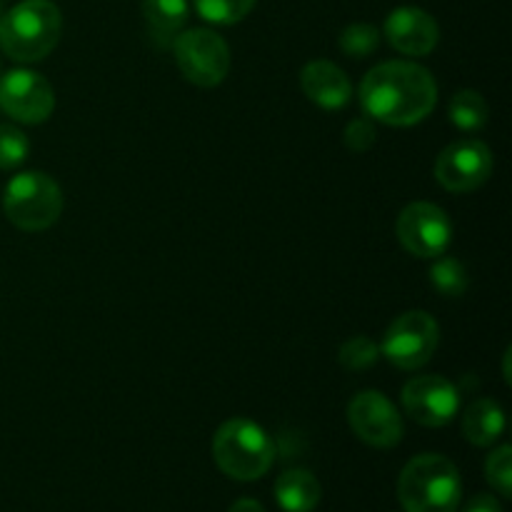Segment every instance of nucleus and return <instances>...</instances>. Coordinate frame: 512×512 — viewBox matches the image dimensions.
I'll return each instance as SVG.
<instances>
[{"label": "nucleus", "mask_w": 512, "mask_h": 512, "mask_svg": "<svg viewBox=\"0 0 512 512\" xmlns=\"http://www.w3.org/2000/svg\"><path fill=\"white\" fill-rule=\"evenodd\" d=\"M398 498L405 512H458L463 480L445 455H415L398 478Z\"/></svg>", "instance_id": "3"}, {"label": "nucleus", "mask_w": 512, "mask_h": 512, "mask_svg": "<svg viewBox=\"0 0 512 512\" xmlns=\"http://www.w3.org/2000/svg\"><path fill=\"white\" fill-rule=\"evenodd\" d=\"M485 478L488 483L498 490V495L510 498L512 495V448L510 445H500L488 455L485 463Z\"/></svg>", "instance_id": "24"}, {"label": "nucleus", "mask_w": 512, "mask_h": 512, "mask_svg": "<svg viewBox=\"0 0 512 512\" xmlns=\"http://www.w3.org/2000/svg\"><path fill=\"white\" fill-rule=\"evenodd\" d=\"M395 230H398V240L403 243V248L415 258L433 260L443 255L453 243V223L445 210L435 203H425V200L403 208Z\"/></svg>", "instance_id": "8"}, {"label": "nucleus", "mask_w": 512, "mask_h": 512, "mask_svg": "<svg viewBox=\"0 0 512 512\" xmlns=\"http://www.w3.org/2000/svg\"><path fill=\"white\" fill-rule=\"evenodd\" d=\"M430 283L445 298H460L468 290V270L453 255H438L430 265Z\"/></svg>", "instance_id": "19"}, {"label": "nucleus", "mask_w": 512, "mask_h": 512, "mask_svg": "<svg viewBox=\"0 0 512 512\" xmlns=\"http://www.w3.org/2000/svg\"><path fill=\"white\" fill-rule=\"evenodd\" d=\"M300 85L310 103L320 105L325 110H340L353 98V85L345 75L343 68H338L330 60H313L300 73Z\"/></svg>", "instance_id": "14"}, {"label": "nucleus", "mask_w": 512, "mask_h": 512, "mask_svg": "<svg viewBox=\"0 0 512 512\" xmlns=\"http://www.w3.org/2000/svg\"><path fill=\"white\" fill-rule=\"evenodd\" d=\"M440 343V325L425 310L398 315L385 330L380 353L400 370H418L435 355Z\"/></svg>", "instance_id": "7"}, {"label": "nucleus", "mask_w": 512, "mask_h": 512, "mask_svg": "<svg viewBox=\"0 0 512 512\" xmlns=\"http://www.w3.org/2000/svg\"><path fill=\"white\" fill-rule=\"evenodd\" d=\"M493 175V153L483 140H455L435 160V180L450 193H473Z\"/></svg>", "instance_id": "9"}, {"label": "nucleus", "mask_w": 512, "mask_h": 512, "mask_svg": "<svg viewBox=\"0 0 512 512\" xmlns=\"http://www.w3.org/2000/svg\"><path fill=\"white\" fill-rule=\"evenodd\" d=\"M380 348L368 335H353L345 340L338 350V360L345 370H368L370 365L378 363Z\"/></svg>", "instance_id": "22"}, {"label": "nucleus", "mask_w": 512, "mask_h": 512, "mask_svg": "<svg viewBox=\"0 0 512 512\" xmlns=\"http://www.w3.org/2000/svg\"><path fill=\"white\" fill-rule=\"evenodd\" d=\"M323 498L318 478L305 468H290L275 480V500L285 512H313Z\"/></svg>", "instance_id": "15"}, {"label": "nucleus", "mask_w": 512, "mask_h": 512, "mask_svg": "<svg viewBox=\"0 0 512 512\" xmlns=\"http://www.w3.org/2000/svg\"><path fill=\"white\" fill-rule=\"evenodd\" d=\"M465 512H503V505H500L498 498L488 493H480L465 505Z\"/></svg>", "instance_id": "26"}, {"label": "nucleus", "mask_w": 512, "mask_h": 512, "mask_svg": "<svg viewBox=\"0 0 512 512\" xmlns=\"http://www.w3.org/2000/svg\"><path fill=\"white\" fill-rule=\"evenodd\" d=\"M5 218L25 233H40L58 223L63 213V190L50 175L25 170L13 175L3 193Z\"/></svg>", "instance_id": "5"}, {"label": "nucleus", "mask_w": 512, "mask_h": 512, "mask_svg": "<svg viewBox=\"0 0 512 512\" xmlns=\"http://www.w3.org/2000/svg\"><path fill=\"white\" fill-rule=\"evenodd\" d=\"M30 153V140L15 125H0V170H13L25 163Z\"/></svg>", "instance_id": "23"}, {"label": "nucleus", "mask_w": 512, "mask_h": 512, "mask_svg": "<svg viewBox=\"0 0 512 512\" xmlns=\"http://www.w3.org/2000/svg\"><path fill=\"white\" fill-rule=\"evenodd\" d=\"M380 45V30L370 23H353L340 33V50L348 58L363 60L373 55Z\"/></svg>", "instance_id": "21"}, {"label": "nucleus", "mask_w": 512, "mask_h": 512, "mask_svg": "<svg viewBox=\"0 0 512 512\" xmlns=\"http://www.w3.org/2000/svg\"><path fill=\"white\" fill-rule=\"evenodd\" d=\"M188 0H143V18L158 45H170L188 23Z\"/></svg>", "instance_id": "17"}, {"label": "nucleus", "mask_w": 512, "mask_h": 512, "mask_svg": "<svg viewBox=\"0 0 512 512\" xmlns=\"http://www.w3.org/2000/svg\"><path fill=\"white\" fill-rule=\"evenodd\" d=\"M175 63L188 83L198 88H215L228 78L230 48L215 30H180L173 43Z\"/></svg>", "instance_id": "6"}, {"label": "nucleus", "mask_w": 512, "mask_h": 512, "mask_svg": "<svg viewBox=\"0 0 512 512\" xmlns=\"http://www.w3.org/2000/svg\"><path fill=\"white\" fill-rule=\"evenodd\" d=\"M0 110L18 123H45L55 110L53 85L35 70H10L0 78Z\"/></svg>", "instance_id": "10"}, {"label": "nucleus", "mask_w": 512, "mask_h": 512, "mask_svg": "<svg viewBox=\"0 0 512 512\" xmlns=\"http://www.w3.org/2000/svg\"><path fill=\"white\" fill-rule=\"evenodd\" d=\"M213 460L228 478L250 483L270 470L275 445L258 423L248 418H230L215 430Z\"/></svg>", "instance_id": "4"}, {"label": "nucleus", "mask_w": 512, "mask_h": 512, "mask_svg": "<svg viewBox=\"0 0 512 512\" xmlns=\"http://www.w3.org/2000/svg\"><path fill=\"white\" fill-rule=\"evenodd\" d=\"M348 425L365 445L388 450L403 440V418L380 390H363L348 405Z\"/></svg>", "instance_id": "11"}, {"label": "nucleus", "mask_w": 512, "mask_h": 512, "mask_svg": "<svg viewBox=\"0 0 512 512\" xmlns=\"http://www.w3.org/2000/svg\"><path fill=\"white\" fill-rule=\"evenodd\" d=\"M0 15H3V3H0Z\"/></svg>", "instance_id": "28"}, {"label": "nucleus", "mask_w": 512, "mask_h": 512, "mask_svg": "<svg viewBox=\"0 0 512 512\" xmlns=\"http://www.w3.org/2000/svg\"><path fill=\"white\" fill-rule=\"evenodd\" d=\"M383 35L398 53L410 55V58H423V55L433 53L435 45H438L440 28L438 20L425 13L423 8L403 5L385 18Z\"/></svg>", "instance_id": "13"}, {"label": "nucleus", "mask_w": 512, "mask_h": 512, "mask_svg": "<svg viewBox=\"0 0 512 512\" xmlns=\"http://www.w3.org/2000/svg\"><path fill=\"white\" fill-rule=\"evenodd\" d=\"M258 0H193L203 20L213 25H235L253 13Z\"/></svg>", "instance_id": "20"}, {"label": "nucleus", "mask_w": 512, "mask_h": 512, "mask_svg": "<svg viewBox=\"0 0 512 512\" xmlns=\"http://www.w3.org/2000/svg\"><path fill=\"white\" fill-rule=\"evenodd\" d=\"M228 512H265V508L258 503V500L240 498V500H235L233 505H230Z\"/></svg>", "instance_id": "27"}, {"label": "nucleus", "mask_w": 512, "mask_h": 512, "mask_svg": "<svg viewBox=\"0 0 512 512\" xmlns=\"http://www.w3.org/2000/svg\"><path fill=\"white\" fill-rule=\"evenodd\" d=\"M450 123L463 133H478L488 123V103L478 90H460L450 100Z\"/></svg>", "instance_id": "18"}, {"label": "nucleus", "mask_w": 512, "mask_h": 512, "mask_svg": "<svg viewBox=\"0 0 512 512\" xmlns=\"http://www.w3.org/2000/svg\"><path fill=\"white\" fill-rule=\"evenodd\" d=\"M403 408L425 428H443L458 415L460 390L443 375H418L403 388Z\"/></svg>", "instance_id": "12"}, {"label": "nucleus", "mask_w": 512, "mask_h": 512, "mask_svg": "<svg viewBox=\"0 0 512 512\" xmlns=\"http://www.w3.org/2000/svg\"><path fill=\"white\" fill-rule=\"evenodd\" d=\"M505 433V413L493 398H480L465 410L463 415V435L468 443L478 448L498 443L500 435Z\"/></svg>", "instance_id": "16"}, {"label": "nucleus", "mask_w": 512, "mask_h": 512, "mask_svg": "<svg viewBox=\"0 0 512 512\" xmlns=\"http://www.w3.org/2000/svg\"><path fill=\"white\" fill-rule=\"evenodd\" d=\"M375 125L373 118H355L350 120L348 128H345V145H348L353 153H365L375 145Z\"/></svg>", "instance_id": "25"}, {"label": "nucleus", "mask_w": 512, "mask_h": 512, "mask_svg": "<svg viewBox=\"0 0 512 512\" xmlns=\"http://www.w3.org/2000/svg\"><path fill=\"white\" fill-rule=\"evenodd\" d=\"M63 15L53 0H20L0 15V50L15 63H40L55 50Z\"/></svg>", "instance_id": "2"}, {"label": "nucleus", "mask_w": 512, "mask_h": 512, "mask_svg": "<svg viewBox=\"0 0 512 512\" xmlns=\"http://www.w3.org/2000/svg\"><path fill=\"white\" fill-rule=\"evenodd\" d=\"M365 115L393 128L418 125L438 105L433 73L413 60H388L370 70L360 83Z\"/></svg>", "instance_id": "1"}]
</instances>
